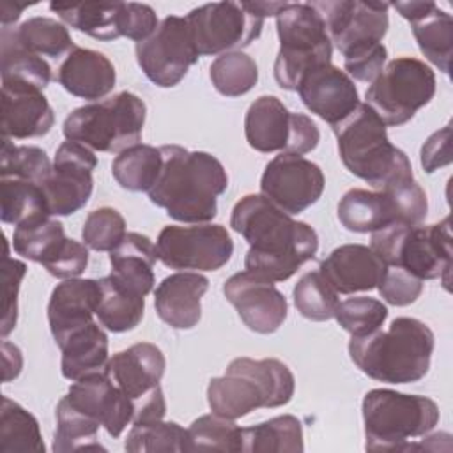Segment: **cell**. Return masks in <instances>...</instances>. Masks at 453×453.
<instances>
[{
  "label": "cell",
  "instance_id": "f1b7e54d",
  "mask_svg": "<svg viewBox=\"0 0 453 453\" xmlns=\"http://www.w3.org/2000/svg\"><path fill=\"white\" fill-rule=\"evenodd\" d=\"M58 349L62 350V375L71 382L103 372L110 359L108 336L94 320L69 334Z\"/></svg>",
  "mask_w": 453,
  "mask_h": 453
},
{
  "label": "cell",
  "instance_id": "ffe728a7",
  "mask_svg": "<svg viewBox=\"0 0 453 453\" xmlns=\"http://www.w3.org/2000/svg\"><path fill=\"white\" fill-rule=\"evenodd\" d=\"M296 90L303 104L331 127L345 120L359 106V94L352 78L333 64L308 69Z\"/></svg>",
  "mask_w": 453,
  "mask_h": 453
},
{
  "label": "cell",
  "instance_id": "277c9868",
  "mask_svg": "<svg viewBox=\"0 0 453 453\" xmlns=\"http://www.w3.org/2000/svg\"><path fill=\"white\" fill-rule=\"evenodd\" d=\"M333 133L345 168L372 188L384 189L414 179L407 154L389 142L386 126L366 103L333 126Z\"/></svg>",
  "mask_w": 453,
  "mask_h": 453
},
{
  "label": "cell",
  "instance_id": "2e32d148",
  "mask_svg": "<svg viewBox=\"0 0 453 453\" xmlns=\"http://www.w3.org/2000/svg\"><path fill=\"white\" fill-rule=\"evenodd\" d=\"M134 51L143 74L163 88L179 85L198 60L186 18L180 16H166L159 21L149 39L136 42Z\"/></svg>",
  "mask_w": 453,
  "mask_h": 453
},
{
  "label": "cell",
  "instance_id": "f5cc1de1",
  "mask_svg": "<svg viewBox=\"0 0 453 453\" xmlns=\"http://www.w3.org/2000/svg\"><path fill=\"white\" fill-rule=\"evenodd\" d=\"M451 163V126L432 133L421 147V166L426 173Z\"/></svg>",
  "mask_w": 453,
  "mask_h": 453
},
{
  "label": "cell",
  "instance_id": "30bf717a",
  "mask_svg": "<svg viewBox=\"0 0 453 453\" xmlns=\"http://www.w3.org/2000/svg\"><path fill=\"white\" fill-rule=\"evenodd\" d=\"M426 211V193L411 179L377 191L349 189L338 203V219L350 232L368 234L395 223L419 225Z\"/></svg>",
  "mask_w": 453,
  "mask_h": 453
},
{
  "label": "cell",
  "instance_id": "6f0895ef",
  "mask_svg": "<svg viewBox=\"0 0 453 453\" xmlns=\"http://www.w3.org/2000/svg\"><path fill=\"white\" fill-rule=\"evenodd\" d=\"M27 7V4H12V2H4L2 4V27H9L19 19L21 11Z\"/></svg>",
  "mask_w": 453,
  "mask_h": 453
},
{
  "label": "cell",
  "instance_id": "c3c4849f",
  "mask_svg": "<svg viewBox=\"0 0 453 453\" xmlns=\"http://www.w3.org/2000/svg\"><path fill=\"white\" fill-rule=\"evenodd\" d=\"M380 297L393 306H407L423 292V280L407 273L402 267L386 265V271L377 285Z\"/></svg>",
  "mask_w": 453,
  "mask_h": 453
},
{
  "label": "cell",
  "instance_id": "5b68a950",
  "mask_svg": "<svg viewBox=\"0 0 453 453\" xmlns=\"http://www.w3.org/2000/svg\"><path fill=\"white\" fill-rule=\"evenodd\" d=\"M296 389L290 368L273 357H235L223 377L207 386V402L214 414L237 419L260 407L287 405Z\"/></svg>",
  "mask_w": 453,
  "mask_h": 453
},
{
  "label": "cell",
  "instance_id": "74e56055",
  "mask_svg": "<svg viewBox=\"0 0 453 453\" xmlns=\"http://www.w3.org/2000/svg\"><path fill=\"white\" fill-rule=\"evenodd\" d=\"M0 189H2L0 218L4 223L18 226L27 221L50 218L46 198L39 184L23 180V179L2 177Z\"/></svg>",
  "mask_w": 453,
  "mask_h": 453
},
{
  "label": "cell",
  "instance_id": "11a10c76",
  "mask_svg": "<svg viewBox=\"0 0 453 453\" xmlns=\"http://www.w3.org/2000/svg\"><path fill=\"white\" fill-rule=\"evenodd\" d=\"M2 352H4V382H9L11 379H16L19 375L23 366V356L16 345L5 340L2 343Z\"/></svg>",
  "mask_w": 453,
  "mask_h": 453
},
{
  "label": "cell",
  "instance_id": "9f6ffc18",
  "mask_svg": "<svg viewBox=\"0 0 453 453\" xmlns=\"http://www.w3.org/2000/svg\"><path fill=\"white\" fill-rule=\"evenodd\" d=\"M434 2H395L393 4V7L407 19V21H414V19H418L419 16H423L428 9H430V5H432Z\"/></svg>",
  "mask_w": 453,
  "mask_h": 453
},
{
  "label": "cell",
  "instance_id": "4dcf8cb0",
  "mask_svg": "<svg viewBox=\"0 0 453 453\" xmlns=\"http://www.w3.org/2000/svg\"><path fill=\"white\" fill-rule=\"evenodd\" d=\"M101 296L96 315L99 322L111 333H126L134 329L145 310V296L133 290L115 276L108 274L99 280Z\"/></svg>",
  "mask_w": 453,
  "mask_h": 453
},
{
  "label": "cell",
  "instance_id": "8992f818",
  "mask_svg": "<svg viewBox=\"0 0 453 453\" xmlns=\"http://www.w3.org/2000/svg\"><path fill=\"white\" fill-rule=\"evenodd\" d=\"M366 451H411L439 423V407L428 396L370 389L363 398Z\"/></svg>",
  "mask_w": 453,
  "mask_h": 453
},
{
  "label": "cell",
  "instance_id": "f35d334b",
  "mask_svg": "<svg viewBox=\"0 0 453 453\" xmlns=\"http://www.w3.org/2000/svg\"><path fill=\"white\" fill-rule=\"evenodd\" d=\"M11 30L14 39L35 55L58 58L74 48L69 30L53 18L34 16Z\"/></svg>",
  "mask_w": 453,
  "mask_h": 453
},
{
  "label": "cell",
  "instance_id": "b9f144b4",
  "mask_svg": "<svg viewBox=\"0 0 453 453\" xmlns=\"http://www.w3.org/2000/svg\"><path fill=\"white\" fill-rule=\"evenodd\" d=\"M214 88L226 97H239L250 92L258 81L255 60L242 51H228L211 64L209 69Z\"/></svg>",
  "mask_w": 453,
  "mask_h": 453
},
{
  "label": "cell",
  "instance_id": "7a4b0ae2",
  "mask_svg": "<svg viewBox=\"0 0 453 453\" xmlns=\"http://www.w3.org/2000/svg\"><path fill=\"white\" fill-rule=\"evenodd\" d=\"M163 166L149 191L154 205L182 223H207L218 212V196L228 188V175L218 157L180 145H163Z\"/></svg>",
  "mask_w": 453,
  "mask_h": 453
},
{
  "label": "cell",
  "instance_id": "60d3db41",
  "mask_svg": "<svg viewBox=\"0 0 453 453\" xmlns=\"http://www.w3.org/2000/svg\"><path fill=\"white\" fill-rule=\"evenodd\" d=\"M129 453H184L188 451V430L175 421L134 423L124 442Z\"/></svg>",
  "mask_w": 453,
  "mask_h": 453
},
{
  "label": "cell",
  "instance_id": "ac0fdd59",
  "mask_svg": "<svg viewBox=\"0 0 453 453\" xmlns=\"http://www.w3.org/2000/svg\"><path fill=\"white\" fill-rule=\"evenodd\" d=\"M326 177L319 165L297 156L281 152L264 168L260 179L262 195L287 214H301L324 193Z\"/></svg>",
  "mask_w": 453,
  "mask_h": 453
},
{
  "label": "cell",
  "instance_id": "3957f363",
  "mask_svg": "<svg viewBox=\"0 0 453 453\" xmlns=\"http://www.w3.org/2000/svg\"><path fill=\"white\" fill-rule=\"evenodd\" d=\"M434 345V333L425 322L398 317L388 331L352 336L349 354L363 373L379 382L412 384L428 373Z\"/></svg>",
  "mask_w": 453,
  "mask_h": 453
},
{
  "label": "cell",
  "instance_id": "44dd1931",
  "mask_svg": "<svg viewBox=\"0 0 453 453\" xmlns=\"http://www.w3.org/2000/svg\"><path fill=\"white\" fill-rule=\"evenodd\" d=\"M74 409L97 421L113 439L133 423L134 405L104 372L74 380L64 396Z\"/></svg>",
  "mask_w": 453,
  "mask_h": 453
},
{
  "label": "cell",
  "instance_id": "1f68e13d",
  "mask_svg": "<svg viewBox=\"0 0 453 453\" xmlns=\"http://www.w3.org/2000/svg\"><path fill=\"white\" fill-rule=\"evenodd\" d=\"M0 74L2 83L28 85L44 90L51 81V67L41 57L23 48L12 35L11 27H2L0 32Z\"/></svg>",
  "mask_w": 453,
  "mask_h": 453
},
{
  "label": "cell",
  "instance_id": "d590c367",
  "mask_svg": "<svg viewBox=\"0 0 453 453\" xmlns=\"http://www.w3.org/2000/svg\"><path fill=\"white\" fill-rule=\"evenodd\" d=\"M57 430L53 437L55 453H74V451H106L97 439L99 423L87 414L74 409L65 398L57 403Z\"/></svg>",
  "mask_w": 453,
  "mask_h": 453
},
{
  "label": "cell",
  "instance_id": "836d02e7",
  "mask_svg": "<svg viewBox=\"0 0 453 453\" xmlns=\"http://www.w3.org/2000/svg\"><path fill=\"white\" fill-rule=\"evenodd\" d=\"M412 34L421 53L444 74L449 73L451 67V53H453V19L451 16L439 9L434 2L430 9L411 21Z\"/></svg>",
  "mask_w": 453,
  "mask_h": 453
},
{
  "label": "cell",
  "instance_id": "4fadbf2b",
  "mask_svg": "<svg viewBox=\"0 0 453 453\" xmlns=\"http://www.w3.org/2000/svg\"><path fill=\"white\" fill-rule=\"evenodd\" d=\"M184 18L198 57L241 51L260 37L264 27V18L246 2L205 4Z\"/></svg>",
  "mask_w": 453,
  "mask_h": 453
},
{
  "label": "cell",
  "instance_id": "f6af8a7d",
  "mask_svg": "<svg viewBox=\"0 0 453 453\" xmlns=\"http://www.w3.org/2000/svg\"><path fill=\"white\" fill-rule=\"evenodd\" d=\"M48 154L35 145H14L11 140H2L0 175L23 179L41 184L51 172Z\"/></svg>",
  "mask_w": 453,
  "mask_h": 453
},
{
  "label": "cell",
  "instance_id": "484cf974",
  "mask_svg": "<svg viewBox=\"0 0 453 453\" xmlns=\"http://www.w3.org/2000/svg\"><path fill=\"white\" fill-rule=\"evenodd\" d=\"M209 280L200 273L180 271L166 276L154 290L157 317L173 329H191L202 317V296Z\"/></svg>",
  "mask_w": 453,
  "mask_h": 453
},
{
  "label": "cell",
  "instance_id": "681fc988",
  "mask_svg": "<svg viewBox=\"0 0 453 453\" xmlns=\"http://www.w3.org/2000/svg\"><path fill=\"white\" fill-rule=\"evenodd\" d=\"M88 265V250L74 239H64L51 257L42 262V267L55 278H78Z\"/></svg>",
  "mask_w": 453,
  "mask_h": 453
},
{
  "label": "cell",
  "instance_id": "5bb4252c",
  "mask_svg": "<svg viewBox=\"0 0 453 453\" xmlns=\"http://www.w3.org/2000/svg\"><path fill=\"white\" fill-rule=\"evenodd\" d=\"M157 260L177 271H218L234 253V242L223 225H168L156 241Z\"/></svg>",
  "mask_w": 453,
  "mask_h": 453
},
{
  "label": "cell",
  "instance_id": "cb8c5ba5",
  "mask_svg": "<svg viewBox=\"0 0 453 453\" xmlns=\"http://www.w3.org/2000/svg\"><path fill=\"white\" fill-rule=\"evenodd\" d=\"M386 264L365 244H343L334 248L319 267V273L336 294L366 292L379 285Z\"/></svg>",
  "mask_w": 453,
  "mask_h": 453
},
{
  "label": "cell",
  "instance_id": "ab89813d",
  "mask_svg": "<svg viewBox=\"0 0 453 453\" xmlns=\"http://www.w3.org/2000/svg\"><path fill=\"white\" fill-rule=\"evenodd\" d=\"M188 451H242V428L235 419L203 414L188 428Z\"/></svg>",
  "mask_w": 453,
  "mask_h": 453
},
{
  "label": "cell",
  "instance_id": "7dc6e473",
  "mask_svg": "<svg viewBox=\"0 0 453 453\" xmlns=\"http://www.w3.org/2000/svg\"><path fill=\"white\" fill-rule=\"evenodd\" d=\"M126 219L113 207L92 211L81 228L83 244L94 251H111L126 237Z\"/></svg>",
  "mask_w": 453,
  "mask_h": 453
},
{
  "label": "cell",
  "instance_id": "52a82bcc",
  "mask_svg": "<svg viewBox=\"0 0 453 453\" xmlns=\"http://www.w3.org/2000/svg\"><path fill=\"white\" fill-rule=\"evenodd\" d=\"M370 248L386 265L402 267L423 281L441 278L448 288L451 271L449 218L434 225H389L372 232Z\"/></svg>",
  "mask_w": 453,
  "mask_h": 453
},
{
  "label": "cell",
  "instance_id": "8d00e7d4",
  "mask_svg": "<svg viewBox=\"0 0 453 453\" xmlns=\"http://www.w3.org/2000/svg\"><path fill=\"white\" fill-rule=\"evenodd\" d=\"M46 446L34 414L4 396L0 411V453H44Z\"/></svg>",
  "mask_w": 453,
  "mask_h": 453
},
{
  "label": "cell",
  "instance_id": "e0dca14e",
  "mask_svg": "<svg viewBox=\"0 0 453 453\" xmlns=\"http://www.w3.org/2000/svg\"><path fill=\"white\" fill-rule=\"evenodd\" d=\"M97 157L92 149L78 142H64L57 152L50 175L39 184L50 216H71L88 202Z\"/></svg>",
  "mask_w": 453,
  "mask_h": 453
},
{
  "label": "cell",
  "instance_id": "9c48e42d",
  "mask_svg": "<svg viewBox=\"0 0 453 453\" xmlns=\"http://www.w3.org/2000/svg\"><path fill=\"white\" fill-rule=\"evenodd\" d=\"M280 51L274 80L285 90H296L301 76L320 64H331L333 42L319 11L310 4H288L276 14Z\"/></svg>",
  "mask_w": 453,
  "mask_h": 453
},
{
  "label": "cell",
  "instance_id": "db71d44e",
  "mask_svg": "<svg viewBox=\"0 0 453 453\" xmlns=\"http://www.w3.org/2000/svg\"><path fill=\"white\" fill-rule=\"evenodd\" d=\"M388 58V50L384 44H379L377 48L359 53L350 58H343L345 73L357 80V81H373L384 69Z\"/></svg>",
  "mask_w": 453,
  "mask_h": 453
},
{
  "label": "cell",
  "instance_id": "7402d4cb",
  "mask_svg": "<svg viewBox=\"0 0 453 453\" xmlns=\"http://www.w3.org/2000/svg\"><path fill=\"white\" fill-rule=\"evenodd\" d=\"M165 368L166 359L161 349L154 343L142 342L113 354L103 372L124 391L136 409L143 400L161 389L159 382Z\"/></svg>",
  "mask_w": 453,
  "mask_h": 453
},
{
  "label": "cell",
  "instance_id": "d4e9b609",
  "mask_svg": "<svg viewBox=\"0 0 453 453\" xmlns=\"http://www.w3.org/2000/svg\"><path fill=\"white\" fill-rule=\"evenodd\" d=\"M99 296V280L69 278L53 288L48 303V322L57 345L92 322Z\"/></svg>",
  "mask_w": 453,
  "mask_h": 453
},
{
  "label": "cell",
  "instance_id": "4316f807",
  "mask_svg": "<svg viewBox=\"0 0 453 453\" xmlns=\"http://www.w3.org/2000/svg\"><path fill=\"white\" fill-rule=\"evenodd\" d=\"M57 80L71 96L97 101L113 90L117 73L104 53L74 46L60 64Z\"/></svg>",
  "mask_w": 453,
  "mask_h": 453
},
{
  "label": "cell",
  "instance_id": "7bdbcfd3",
  "mask_svg": "<svg viewBox=\"0 0 453 453\" xmlns=\"http://www.w3.org/2000/svg\"><path fill=\"white\" fill-rule=\"evenodd\" d=\"M65 239L64 225L51 218L27 221L16 226L12 234V248L23 258L42 264Z\"/></svg>",
  "mask_w": 453,
  "mask_h": 453
},
{
  "label": "cell",
  "instance_id": "83f0119b",
  "mask_svg": "<svg viewBox=\"0 0 453 453\" xmlns=\"http://www.w3.org/2000/svg\"><path fill=\"white\" fill-rule=\"evenodd\" d=\"M156 260V244L143 234L127 232L122 242L110 251V274L142 296H147L154 287Z\"/></svg>",
  "mask_w": 453,
  "mask_h": 453
},
{
  "label": "cell",
  "instance_id": "f907efd6",
  "mask_svg": "<svg viewBox=\"0 0 453 453\" xmlns=\"http://www.w3.org/2000/svg\"><path fill=\"white\" fill-rule=\"evenodd\" d=\"M157 25V14L150 5L126 2L122 14V37L142 42L156 32Z\"/></svg>",
  "mask_w": 453,
  "mask_h": 453
},
{
  "label": "cell",
  "instance_id": "6da1fadb",
  "mask_svg": "<svg viewBox=\"0 0 453 453\" xmlns=\"http://www.w3.org/2000/svg\"><path fill=\"white\" fill-rule=\"evenodd\" d=\"M230 226L250 244L246 271L273 283L288 280L319 250L317 232L292 219L264 195L242 196L232 209Z\"/></svg>",
  "mask_w": 453,
  "mask_h": 453
},
{
  "label": "cell",
  "instance_id": "bcb514c9",
  "mask_svg": "<svg viewBox=\"0 0 453 453\" xmlns=\"http://www.w3.org/2000/svg\"><path fill=\"white\" fill-rule=\"evenodd\" d=\"M334 319L350 336H366L382 327L388 319V308L373 297H349L338 303Z\"/></svg>",
  "mask_w": 453,
  "mask_h": 453
},
{
  "label": "cell",
  "instance_id": "ee69618b",
  "mask_svg": "<svg viewBox=\"0 0 453 453\" xmlns=\"http://www.w3.org/2000/svg\"><path fill=\"white\" fill-rule=\"evenodd\" d=\"M294 304L297 311L310 320L324 322L334 317L338 306V294L324 280L319 271H310L301 276L294 290Z\"/></svg>",
  "mask_w": 453,
  "mask_h": 453
},
{
  "label": "cell",
  "instance_id": "603a6c76",
  "mask_svg": "<svg viewBox=\"0 0 453 453\" xmlns=\"http://www.w3.org/2000/svg\"><path fill=\"white\" fill-rule=\"evenodd\" d=\"M55 122L53 108L42 90L2 83V134L7 140L39 138L50 133Z\"/></svg>",
  "mask_w": 453,
  "mask_h": 453
},
{
  "label": "cell",
  "instance_id": "e575fe53",
  "mask_svg": "<svg viewBox=\"0 0 453 453\" xmlns=\"http://www.w3.org/2000/svg\"><path fill=\"white\" fill-rule=\"evenodd\" d=\"M163 166L159 147L136 143L117 154L111 163V175L127 191H150Z\"/></svg>",
  "mask_w": 453,
  "mask_h": 453
},
{
  "label": "cell",
  "instance_id": "ba28073f",
  "mask_svg": "<svg viewBox=\"0 0 453 453\" xmlns=\"http://www.w3.org/2000/svg\"><path fill=\"white\" fill-rule=\"evenodd\" d=\"M147 106L133 92H119L104 101L73 110L62 126L69 142L99 152H122L140 143Z\"/></svg>",
  "mask_w": 453,
  "mask_h": 453
},
{
  "label": "cell",
  "instance_id": "7c38bea8",
  "mask_svg": "<svg viewBox=\"0 0 453 453\" xmlns=\"http://www.w3.org/2000/svg\"><path fill=\"white\" fill-rule=\"evenodd\" d=\"M244 134L251 149L269 154H308L320 140L317 124L304 113H292L276 96L255 99L244 117Z\"/></svg>",
  "mask_w": 453,
  "mask_h": 453
},
{
  "label": "cell",
  "instance_id": "f546056e",
  "mask_svg": "<svg viewBox=\"0 0 453 453\" xmlns=\"http://www.w3.org/2000/svg\"><path fill=\"white\" fill-rule=\"evenodd\" d=\"M124 5L126 2H51L50 9L73 28L99 41H113L122 37Z\"/></svg>",
  "mask_w": 453,
  "mask_h": 453
},
{
  "label": "cell",
  "instance_id": "8fae6325",
  "mask_svg": "<svg viewBox=\"0 0 453 453\" xmlns=\"http://www.w3.org/2000/svg\"><path fill=\"white\" fill-rule=\"evenodd\" d=\"M435 94V73L419 58L398 57L366 88V104L384 126H402Z\"/></svg>",
  "mask_w": 453,
  "mask_h": 453
},
{
  "label": "cell",
  "instance_id": "9a60e30c",
  "mask_svg": "<svg viewBox=\"0 0 453 453\" xmlns=\"http://www.w3.org/2000/svg\"><path fill=\"white\" fill-rule=\"evenodd\" d=\"M310 4L322 16L327 35L343 58L356 57L382 44L389 27V4L359 0H326Z\"/></svg>",
  "mask_w": 453,
  "mask_h": 453
},
{
  "label": "cell",
  "instance_id": "d6a6232c",
  "mask_svg": "<svg viewBox=\"0 0 453 453\" xmlns=\"http://www.w3.org/2000/svg\"><path fill=\"white\" fill-rule=\"evenodd\" d=\"M303 449V425L296 416L283 414L242 428V451L301 453Z\"/></svg>",
  "mask_w": 453,
  "mask_h": 453
},
{
  "label": "cell",
  "instance_id": "d6986e66",
  "mask_svg": "<svg viewBox=\"0 0 453 453\" xmlns=\"http://www.w3.org/2000/svg\"><path fill=\"white\" fill-rule=\"evenodd\" d=\"M223 294L237 310L244 326L260 334H271L287 319V299L273 281L250 271L235 273L223 285Z\"/></svg>",
  "mask_w": 453,
  "mask_h": 453
},
{
  "label": "cell",
  "instance_id": "816d5d0a",
  "mask_svg": "<svg viewBox=\"0 0 453 453\" xmlns=\"http://www.w3.org/2000/svg\"><path fill=\"white\" fill-rule=\"evenodd\" d=\"M27 273V265L19 260L5 257L4 265V278H5V304H4V319H2V336L5 338L14 327L18 319V290L21 285V280Z\"/></svg>",
  "mask_w": 453,
  "mask_h": 453
}]
</instances>
